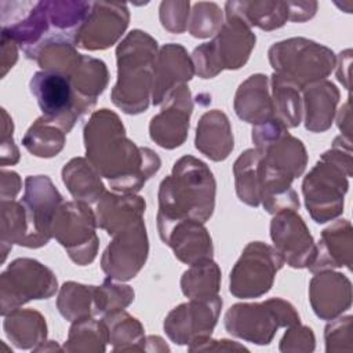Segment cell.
<instances>
[{
    "instance_id": "6da1fadb",
    "label": "cell",
    "mask_w": 353,
    "mask_h": 353,
    "mask_svg": "<svg viewBox=\"0 0 353 353\" xmlns=\"http://www.w3.org/2000/svg\"><path fill=\"white\" fill-rule=\"evenodd\" d=\"M84 146L90 163L119 193H137L154 175L159 154L127 138L117 113L106 108L94 112L84 125Z\"/></svg>"
},
{
    "instance_id": "7a4b0ae2",
    "label": "cell",
    "mask_w": 353,
    "mask_h": 353,
    "mask_svg": "<svg viewBox=\"0 0 353 353\" xmlns=\"http://www.w3.org/2000/svg\"><path fill=\"white\" fill-rule=\"evenodd\" d=\"M215 193L210 167L194 156H182L159 186L157 230L185 219L205 223L215 208Z\"/></svg>"
},
{
    "instance_id": "3957f363",
    "label": "cell",
    "mask_w": 353,
    "mask_h": 353,
    "mask_svg": "<svg viewBox=\"0 0 353 353\" xmlns=\"http://www.w3.org/2000/svg\"><path fill=\"white\" fill-rule=\"evenodd\" d=\"M157 52V41L139 29L131 30L117 46V81L110 99L124 113L138 114L149 108Z\"/></svg>"
},
{
    "instance_id": "277c9868",
    "label": "cell",
    "mask_w": 353,
    "mask_h": 353,
    "mask_svg": "<svg viewBox=\"0 0 353 353\" xmlns=\"http://www.w3.org/2000/svg\"><path fill=\"white\" fill-rule=\"evenodd\" d=\"M352 141L342 135L306 174L302 182L305 205L312 219L325 223L343 212L345 194L352 176Z\"/></svg>"
},
{
    "instance_id": "5b68a950",
    "label": "cell",
    "mask_w": 353,
    "mask_h": 353,
    "mask_svg": "<svg viewBox=\"0 0 353 353\" xmlns=\"http://www.w3.org/2000/svg\"><path fill=\"white\" fill-rule=\"evenodd\" d=\"M268 57L274 73L301 91L309 84L325 80L336 66V57L331 48L305 37L274 43Z\"/></svg>"
},
{
    "instance_id": "8992f818",
    "label": "cell",
    "mask_w": 353,
    "mask_h": 353,
    "mask_svg": "<svg viewBox=\"0 0 353 353\" xmlns=\"http://www.w3.org/2000/svg\"><path fill=\"white\" fill-rule=\"evenodd\" d=\"M255 40V34L243 19L225 14V22L212 40L194 48V73L201 79H212L225 69H240L247 63Z\"/></svg>"
},
{
    "instance_id": "52a82bcc",
    "label": "cell",
    "mask_w": 353,
    "mask_h": 353,
    "mask_svg": "<svg viewBox=\"0 0 353 353\" xmlns=\"http://www.w3.org/2000/svg\"><path fill=\"white\" fill-rule=\"evenodd\" d=\"M299 323L295 307L281 298L236 303L225 314V328L230 335L256 345H269L280 327Z\"/></svg>"
},
{
    "instance_id": "ba28073f",
    "label": "cell",
    "mask_w": 353,
    "mask_h": 353,
    "mask_svg": "<svg viewBox=\"0 0 353 353\" xmlns=\"http://www.w3.org/2000/svg\"><path fill=\"white\" fill-rule=\"evenodd\" d=\"M29 87L43 113L41 117L58 125L66 134L97 103L83 98L68 76L54 72H36Z\"/></svg>"
},
{
    "instance_id": "9c48e42d",
    "label": "cell",
    "mask_w": 353,
    "mask_h": 353,
    "mask_svg": "<svg viewBox=\"0 0 353 353\" xmlns=\"http://www.w3.org/2000/svg\"><path fill=\"white\" fill-rule=\"evenodd\" d=\"M58 281L54 272L32 258L14 259L0 276L1 316L32 299L55 295Z\"/></svg>"
},
{
    "instance_id": "30bf717a",
    "label": "cell",
    "mask_w": 353,
    "mask_h": 353,
    "mask_svg": "<svg viewBox=\"0 0 353 353\" xmlns=\"http://www.w3.org/2000/svg\"><path fill=\"white\" fill-rule=\"evenodd\" d=\"M95 212L84 201L62 203L52 222V237L66 250L69 258L80 265H90L98 254Z\"/></svg>"
},
{
    "instance_id": "8fae6325",
    "label": "cell",
    "mask_w": 353,
    "mask_h": 353,
    "mask_svg": "<svg viewBox=\"0 0 353 353\" xmlns=\"http://www.w3.org/2000/svg\"><path fill=\"white\" fill-rule=\"evenodd\" d=\"M283 263L272 245L262 241L248 243L230 272V294L240 299L265 295L270 291Z\"/></svg>"
},
{
    "instance_id": "7c38bea8",
    "label": "cell",
    "mask_w": 353,
    "mask_h": 353,
    "mask_svg": "<svg viewBox=\"0 0 353 353\" xmlns=\"http://www.w3.org/2000/svg\"><path fill=\"white\" fill-rule=\"evenodd\" d=\"M28 232L22 247L40 248L52 237V222L63 197L47 175L25 178V193L21 200Z\"/></svg>"
},
{
    "instance_id": "4fadbf2b",
    "label": "cell",
    "mask_w": 353,
    "mask_h": 353,
    "mask_svg": "<svg viewBox=\"0 0 353 353\" xmlns=\"http://www.w3.org/2000/svg\"><path fill=\"white\" fill-rule=\"evenodd\" d=\"M251 137L269 168L292 179L303 174L307 164L306 148L279 120L272 119L254 125Z\"/></svg>"
},
{
    "instance_id": "5bb4252c",
    "label": "cell",
    "mask_w": 353,
    "mask_h": 353,
    "mask_svg": "<svg viewBox=\"0 0 353 353\" xmlns=\"http://www.w3.org/2000/svg\"><path fill=\"white\" fill-rule=\"evenodd\" d=\"M222 309L219 295L210 298H193L174 307L164 319V331L176 345L189 347L211 338Z\"/></svg>"
},
{
    "instance_id": "9a60e30c",
    "label": "cell",
    "mask_w": 353,
    "mask_h": 353,
    "mask_svg": "<svg viewBox=\"0 0 353 353\" xmlns=\"http://www.w3.org/2000/svg\"><path fill=\"white\" fill-rule=\"evenodd\" d=\"M149 254V240L143 219L116 233L105 248L101 268L108 277L117 281L134 279L145 266Z\"/></svg>"
},
{
    "instance_id": "2e32d148",
    "label": "cell",
    "mask_w": 353,
    "mask_h": 353,
    "mask_svg": "<svg viewBox=\"0 0 353 353\" xmlns=\"http://www.w3.org/2000/svg\"><path fill=\"white\" fill-rule=\"evenodd\" d=\"M130 11L120 1H91L90 12L80 28L76 46L88 51L112 47L125 32Z\"/></svg>"
},
{
    "instance_id": "e0dca14e",
    "label": "cell",
    "mask_w": 353,
    "mask_h": 353,
    "mask_svg": "<svg viewBox=\"0 0 353 353\" xmlns=\"http://www.w3.org/2000/svg\"><path fill=\"white\" fill-rule=\"evenodd\" d=\"M273 248L294 269L307 268L314 255V240L296 210L276 212L270 221Z\"/></svg>"
},
{
    "instance_id": "ac0fdd59",
    "label": "cell",
    "mask_w": 353,
    "mask_h": 353,
    "mask_svg": "<svg viewBox=\"0 0 353 353\" xmlns=\"http://www.w3.org/2000/svg\"><path fill=\"white\" fill-rule=\"evenodd\" d=\"M161 110L152 117L149 124L150 139L164 149L181 146L189 131L193 112V99L186 84L172 90L161 103Z\"/></svg>"
},
{
    "instance_id": "d6986e66",
    "label": "cell",
    "mask_w": 353,
    "mask_h": 353,
    "mask_svg": "<svg viewBox=\"0 0 353 353\" xmlns=\"http://www.w3.org/2000/svg\"><path fill=\"white\" fill-rule=\"evenodd\" d=\"M309 301L316 316L330 321L350 309L352 283L342 273L317 272L309 284Z\"/></svg>"
},
{
    "instance_id": "ffe728a7",
    "label": "cell",
    "mask_w": 353,
    "mask_h": 353,
    "mask_svg": "<svg viewBox=\"0 0 353 353\" xmlns=\"http://www.w3.org/2000/svg\"><path fill=\"white\" fill-rule=\"evenodd\" d=\"M194 74V65L186 48L181 44H164L156 57L153 72V105H161L168 94L186 84Z\"/></svg>"
},
{
    "instance_id": "44dd1931",
    "label": "cell",
    "mask_w": 353,
    "mask_h": 353,
    "mask_svg": "<svg viewBox=\"0 0 353 353\" xmlns=\"http://www.w3.org/2000/svg\"><path fill=\"white\" fill-rule=\"evenodd\" d=\"M159 236L164 244L172 248L175 258L186 265L212 259V240L201 222L179 221L159 232Z\"/></svg>"
},
{
    "instance_id": "7402d4cb",
    "label": "cell",
    "mask_w": 353,
    "mask_h": 353,
    "mask_svg": "<svg viewBox=\"0 0 353 353\" xmlns=\"http://www.w3.org/2000/svg\"><path fill=\"white\" fill-rule=\"evenodd\" d=\"M353 229L347 219H338L321 232L314 255L307 266L312 273L335 268L352 269Z\"/></svg>"
},
{
    "instance_id": "603a6c76",
    "label": "cell",
    "mask_w": 353,
    "mask_h": 353,
    "mask_svg": "<svg viewBox=\"0 0 353 353\" xmlns=\"http://www.w3.org/2000/svg\"><path fill=\"white\" fill-rule=\"evenodd\" d=\"M145 208V199L135 193L105 192L95 208L97 226L103 229L109 236H114L142 219Z\"/></svg>"
},
{
    "instance_id": "cb8c5ba5",
    "label": "cell",
    "mask_w": 353,
    "mask_h": 353,
    "mask_svg": "<svg viewBox=\"0 0 353 353\" xmlns=\"http://www.w3.org/2000/svg\"><path fill=\"white\" fill-rule=\"evenodd\" d=\"M233 108L239 119L254 125L274 119L269 77L256 73L244 80L236 91Z\"/></svg>"
},
{
    "instance_id": "d4e9b609",
    "label": "cell",
    "mask_w": 353,
    "mask_h": 353,
    "mask_svg": "<svg viewBox=\"0 0 353 353\" xmlns=\"http://www.w3.org/2000/svg\"><path fill=\"white\" fill-rule=\"evenodd\" d=\"M339 90L328 80L306 85L302 90L305 127L310 132H324L334 121L339 103Z\"/></svg>"
},
{
    "instance_id": "484cf974",
    "label": "cell",
    "mask_w": 353,
    "mask_h": 353,
    "mask_svg": "<svg viewBox=\"0 0 353 353\" xmlns=\"http://www.w3.org/2000/svg\"><path fill=\"white\" fill-rule=\"evenodd\" d=\"M194 146L212 161H223L233 150L234 139L228 116L218 109L205 112L196 128Z\"/></svg>"
},
{
    "instance_id": "4316f807",
    "label": "cell",
    "mask_w": 353,
    "mask_h": 353,
    "mask_svg": "<svg viewBox=\"0 0 353 353\" xmlns=\"http://www.w3.org/2000/svg\"><path fill=\"white\" fill-rule=\"evenodd\" d=\"M4 317V332L18 349H32L46 342L47 324L41 313L34 309H14Z\"/></svg>"
},
{
    "instance_id": "83f0119b",
    "label": "cell",
    "mask_w": 353,
    "mask_h": 353,
    "mask_svg": "<svg viewBox=\"0 0 353 353\" xmlns=\"http://www.w3.org/2000/svg\"><path fill=\"white\" fill-rule=\"evenodd\" d=\"M225 14L239 17L250 28L256 26L270 32L284 26L288 21V6L287 1L269 0L228 1L225 4Z\"/></svg>"
},
{
    "instance_id": "f1b7e54d",
    "label": "cell",
    "mask_w": 353,
    "mask_h": 353,
    "mask_svg": "<svg viewBox=\"0 0 353 353\" xmlns=\"http://www.w3.org/2000/svg\"><path fill=\"white\" fill-rule=\"evenodd\" d=\"M62 181L74 200L87 204L98 201L105 193L99 172L84 157H74L63 165Z\"/></svg>"
},
{
    "instance_id": "f546056e",
    "label": "cell",
    "mask_w": 353,
    "mask_h": 353,
    "mask_svg": "<svg viewBox=\"0 0 353 353\" xmlns=\"http://www.w3.org/2000/svg\"><path fill=\"white\" fill-rule=\"evenodd\" d=\"M262 153L259 149L252 148L244 150L233 164L234 188L240 201L250 207L261 204L259 190V171H261Z\"/></svg>"
},
{
    "instance_id": "4dcf8cb0",
    "label": "cell",
    "mask_w": 353,
    "mask_h": 353,
    "mask_svg": "<svg viewBox=\"0 0 353 353\" xmlns=\"http://www.w3.org/2000/svg\"><path fill=\"white\" fill-rule=\"evenodd\" d=\"M108 327L109 343L114 352L145 350V332L141 321L124 310L108 313L102 319Z\"/></svg>"
},
{
    "instance_id": "1f68e13d",
    "label": "cell",
    "mask_w": 353,
    "mask_h": 353,
    "mask_svg": "<svg viewBox=\"0 0 353 353\" xmlns=\"http://www.w3.org/2000/svg\"><path fill=\"white\" fill-rule=\"evenodd\" d=\"M272 103L274 119L284 127H298L302 120V91L287 79L272 74Z\"/></svg>"
},
{
    "instance_id": "d6a6232c",
    "label": "cell",
    "mask_w": 353,
    "mask_h": 353,
    "mask_svg": "<svg viewBox=\"0 0 353 353\" xmlns=\"http://www.w3.org/2000/svg\"><path fill=\"white\" fill-rule=\"evenodd\" d=\"M95 287L85 285L76 281L65 283L57 298V307L62 317L68 321H76L97 314L95 306Z\"/></svg>"
},
{
    "instance_id": "836d02e7",
    "label": "cell",
    "mask_w": 353,
    "mask_h": 353,
    "mask_svg": "<svg viewBox=\"0 0 353 353\" xmlns=\"http://www.w3.org/2000/svg\"><path fill=\"white\" fill-rule=\"evenodd\" d=\"M221 288V269L212 259L190 265L181 277V290L189 299L218 295Z\"/></svg>"
},
{
    "instance_id": "e575fe53",
    "label": "cell",
    "mask_w": 353,
    "mask_h": 353,
    "mask_svg": "<svg viewBox=\"0 0 353 353\" xmlns=\"http://www.w3.org/2000/svg\"><path fill=\"white\" fill-rule=\"evenodd\" d=\"M108 342L109 332L105 321L95 320L94 317H85L73 321L68 341L63 345V350L98 353L106 350Z\"/></svg>"
},
{
    "instance_id": "d590c367",
    "label": "cell",
    "mask_w": 353,
    "mask_h": 353,
    "mask_svg": "<svg viewBox=\"0 0 353 353\" xmlns=\"http://www.w3.org/2000/svg\"><path fill=\"white\" fill-rule=\"evenodd\" d=\"M74 90L85 99L97 102L109 81L106 63L98 58L81 55L79 65L69 76Z\"/></svg>"
},
{
    "instance_id": "8d00e7d4",
    "label": "cell",
    "mask_w": 353,
    "mask_h": 353,
    "mask_svg": "<svg viewBox=\"0 0 353 353\" xmlns=\"http://www.w3.org/2000/svg\"><path fill=\"white\" fill-rule=\"evenodd\" d=\"M81 54L76 50V43L68 39H55L43 44L33 59L43 70L70 76L79 65Z\"/></svg>"
},
{
    "instance_id": "74e56055",
    "label": "cell",
    "mask_w": 353,
    "mask_h": 353,
    "mask_svg": "<svg viewBox=\"0 0 353 353\" xmlns=\"http://www.w3.org/2000/svg\"><path fill=\"white\" fill-rule=\"evenodd\" d=\"M66 132L58 125L39 117L22 138L25 149L37 157H54L65 146Z\"/></svg>"
},
{
    "instance_id": "f35d334b",
    "label": "cell",
    "mask_w": 353,
    "mask_h": 353,
    "mask_svg": "<svg viewBox=\"0 0 353 353\" xmlns=\"http://www.w3.org/2000/svg\"><path fill=\"white\" fill-rule=\"evenodd\" d=\"M1 223H0V243H1V262H4L7 252L14 244L22 245L28 225L25 210L21 201L1 200Z\"/></svg>"
},
{
    "instance_id": "ab89813d",
    "label": "cell",
    "mask_w": 353,
    "mask_h": 353,
    "mask_svg": "<svg viewBox=\"0 0 353 353\" xmlns=\"http://www.w3.org/2000/svg\"><path fill=\"white\" fill-rule=\"evenodd\" d=\"M223 25V12L216 3L200 1L193 6L188 30L193 37L205 39L215 36Z\"/></svg>"
},
{
    "instance_id": "60d3db41",
    "label": "cell",
    "mask_w": 353,
    "mask_h": 353,
    "mask_svg": "<svg viewBox=\"0 0 353 353\" xmlns=\"http://www.w3.org/2000/svg\"><path fill=\"white\" fill-rule=\"evenodd\" d=\"M134 290L127 284H120L110 277L105 279L103 284L95 287L97 314H108L116 310H123L134 301Z\"/></svg>"
},
{
    "instance_id": "b9f144b4",
    "label": "cell",
    "mask_w": 353,
    "mask_h": 353,
    "mask_svg": "<svg viewBox=\"0 0 353 353\" xmlns=\"http://www.w3.org/2000/svg\"><path fill=\"white\" fill-rule=\"evenodd\" d=\"M352 316L335 317L330 320L324 331L325 350L331 352H352L353 335H352Z\"/></svg>"
},
{
    "instance_id": "7bdbcfd3",
    "label": "cell",
    "mask_w": 353,
    "mask_h": 353,
    "mask_svg": "<svg viewBox=\"0 0 353 353\" xmlns=\"http://www.w3.org/2000/svg\"><path fill=\"white\" fill-rule=\"evenodd\" d=\"M190 3L165 0L160 4V22L161 26L170 33H183L188 30L189 17H190Z\"/></svg>"
},
{
    "instance_id": "ee69618b",
    "label": "cell",
    "mask_w": 353,
    "mask_h": 353,
    "mask_svg": "<svg viewBox=\"0 0 353 353\" xmlns=\"http://www.w3.org/2000/svg\"><path fill=\"white\" fill-rule=\"evenodd\" d=\"M314 334L306 325H292L280 341V352H313Z\"/></svg>"
},
{
    "instance_id": "f6af8a7d",
    "label": "cell",
    "mask_w": 353,
    "mask_h": 353,
    "mask_svg": "<svg viewBox=\"0 0 353 353\" xmlns=\"http://www.w3.org/2000/svg\"><path fill=\"white\" fill-rule=\"evenodd\" d=\"M14 124L6 109H1V143H0V163L3 167L14 165L19 161V150L14 142Z\"/></svg>"
},
{
    "instance_id": "bcb514c9",
    "label": "cell",
    "mask_w": 353,
    "mask_h": 353,
    "mask_svg": "<svg viewBox=\"0 0 353 353\" xmlns=\"http://www.w3.org/2000/svg\"><path fill=\"white\" fill-rule=\"evenodd\" d=\"M288 6V21L305 22L314 17L317 11L316 1H287Z\"/></svg>"
},
{
    "instance_id": "7dc6e473",
    "label": "cell",
    "mask_w": 353,
    "mask_h": 353,
    "mask_svg": "<svg viewBox=\"0 0 353 353\" xmlns=\"http://www.w3.org/2000/svg\"><path fill=\"white\" fill-rule=\"evenodd\" d=\"M21 186L22 182L17 172L1 170V200H14L15 196L19 193Z\"/></svg>"
},
{
    "instance_id": "c3c4849f",
    "label": "cell",
    "mask_w": 353,
    "mask_h": 353,
    "mask_svg": "<svg viewBox=\"0 0 353 353\" xmlns=\"http://www.w3.org/2000/svg\"><path fill=\"white\" fill-rule=\"evenodd\" d=\"M189 352H219V350H247V347H244L243 345L234 342V341H228V339H221V341H215V339H205L201 343L188 347Z\"/></svg>"
},
{
    "instance_id": "681fc988",
    "label": "cell",
    "mask_w": 353,
    "mask_h": 353,
    "mask_svg": "<svg viewBox=\"0 0 353 353\" xmlns=\"http://www.w3.org/2000/svg\"><path fill=\"white\" fill-rule=\"evenodd\" d=\"M18 59V46L10 37L1 34V77L14 66Z\"/></svg>"
},
{
    "instance_id": "f907efd6",
    "label": "cell",
    "mask_w": 353,
    "mask_h": 353,
    "mask_svg": "<svg viewBox=\"0 0 353 353\" xmlns=\"http://www.w3.org/2000/svg\"><path fill=\"white\" fill-rule=\"evenodd\" d=\"M338 61V69H336V77L343 84L346 90H349V76H350V61H352V50L347 48L339 54Z\"/></svg>"
},
{
    "instance_id": "816d5d0a",
    "label": "cell",
    "mask_w": 353,
    "mask_h": 353,
    "mask_svg": "<svg viewBox=\"0 0 353 353\" xmlns=\"http://www.w3.org/2000/svg\"><path fill=\"white\" fill-rule=\"evenodd\" d=\"M338 127L342 131V137L350 141V98L347 102L341 108V112L338 114Z\"/></svg>"
}]
</instances>
